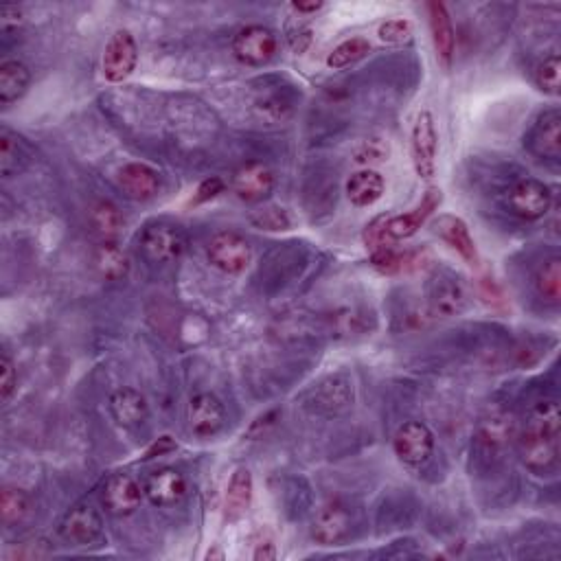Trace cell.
Masks as SVG:
<instances>
[{"instance_id": "obj_5", "label": "cell", "mask_w": 561, "mask_h": 561, "mask_svg": "<svg viewBox=\"0 0 561 561\" xmlns=\"http://www.w3.org/2000/svg\"><path fill=\"white\" fill-rule=\"evenodd\" d=\"M136 64H139V44L128 29H117L103 49V79L110 84H123L136 71Z\"/></svg>"}, {"instance_id": "obj_22", "label": "cell", "mask_w": 561, "mask_h": 561, "mask_svg": "<svg viewBox=\"0 0 561 561\" xmlns=\"http://www.w3.org/2000/svg\"><path fill=\"white\" fill-rule=\"evenodd\" d=\"M112 419L123 428H136L150 415V406L141 391L136 388H119L108 399Z\"/></svg>"}, {"instance_id": "obj_36", "label": "cell", "mask_w": 561, "mask_h": 561, "mask_svg": "<svg viewBox=\"0 0 561 561\" xmlns=\"http://www.w3.org/2000/svg\"><path fill=\"white\" fill-rule=\"evenodd\" d=\"M377 36L386 44H404L412 36V22L408 18H391L377 27Z\"/></svg>"}, {"instance_id": "obj_30", "label": "cell", "mask_w": 561, "mask_h": 561, "mask_svg": "<svg viewBox=\"0 0 561 561\" xmlns=\"http://www.w3.org/2000/svg\"><path fill=\"white\" fill-rule=\"evenodd\" d=\"M31 513V498L27 491L18 487H5L0 494V515H3L5 526H14L25 522Z\"/></svg>"}, {"instance_id": "obj_11", "label": "cell", "mask_w": 561, "mask_h": 561, "mask_svg": "<svg viewBox=\"0 0 561 561\" xmlns=\"http://www.w3.org/2000/svg\"><path fill=\"white\" fill-rule=\"evenodd\" d=\"M143 485L130 474H112L101 487V505L110 515L125 518L141 507Z\"/></svg>"}, {"instance_id": "obj_28", "label": "cell", "mask_w": 561, "mask_h": 561, "mask_svg": "<svg viewBox=\"0 0 561 561\" xmlns=\"http://www.w3.org/2000/svg\"><path fill=\"white\" fill-rule=\"evenodd\" d=\"M29 163V147L7 125L0 130V174L5 178L18 176Z\"/></svg>"}, {"instance_id": "obj_6", "label": "cell", "mask_w": 561, "mask_h": 561, "mask_svg": "<svg viewBox=\"0 0 561 561\" xmlns=\"http://www.w3.org/2000/svg\"><path fill=\"white\" fill-rule=\"evenodd\" d=\"M141 250L147 261L171 263L178 261L187 250V237L182 228L169 222L147 224L141 233Z\"/></svg>"}, {"instance_id": "obj_44", "label": "cell", "mask_w": 561, "mask_h": 561, "mask_svg": "<svg viewBox=\"0 0 561 561\" xmlns=\"http://www.w3.org/2000/svg\"><path fill=\"white\" fill-rule=\"evenodd\" d=\"M224 557H226V555H224V551H222V548H220V546H217V544H215L213 548H209V553H206V555H204V559H211V561H213V559L222 561Z\"/></svg>"}, {"instance_id": "obj_27", "label": "cell", "mask_w": 561, "mask_h": 561, "mask_svg": "<svg viewBox=\"0 0 561 561\" xmlns=\"http://www.w3.org/2000/svg\"><path fill=\"white\" fill-rule=\"evenodd\" d=\"M31 86V71L20 60H5L0 64V103H11L25 97Z\"/></svg>"}, {"instance_id": "obj_41", "label": "cell", "mask_w": 561, "mask_h": 561, "mask_svg": "<svg viewBox=\"0 0 561 561\" xmlns=\"http://www.w3.org/2000/svg\"><path fill=\"white\" fill-rule=\"evenodd\" d=\"M176 450H178V443L171 439L169 434H165V437H158V441H154L150 448H147L143 459L145 461H152V459H156V456H165V454L176 452Z\"/></svg>"}, {"instance_id": "obj_3", "label": "cell", "mask_w": 561, "mask_h": 561, "mask_svg": "<svg viewBox=\"0 0 561 561\" xmlns=\"http://www.w3.org/2000/svg\"><path fill=\"white\" fill-rule=\"evenodd\" d=\"M410 152L412 165L421 180H432L437 176V156H439V132L430 110H421L412 123L410 132Z\"/></svg>"}, {"instance_id": "obj_24", "label": "cell", "mask_w": 561, "mask_h": 561, "mask_svg": "<svg viewBox=\"0 0 561 561\" xmlns=\"http://www.w3.org/2000/svg\"><path fill=\"white\" fill-rule=\"evenodd\" d=\"M386 193V180L375 169H360L347 180V198L358 209L380 202Z\"/></svg>"}, {"instance_id": "obj_4", "label": "cell", "mask_w": 561, "mask_h": 561, "mask_svg": "<svg viewBox=\"0 0 561 561\" xmlns=\"http://www.w3.org/2000/svg\"><path fill=\"white\" fill-rule=\"evenodd\" d=\"M515 434H518V419L513 410L505 404H489L476 432L480 448L487 454H500L515 443Z\"/></svg>"}, {"instance_id": "obj_12", "label": "cell", "mask_w": 561, "mask_h": 561, "mask_svg": "<svg viewBox=\"0 0 561 561\" xmlns=\"http://www.w3.org/2000/svg\"><path fill=\"white\" fill-rule=\"evenodd\" d=\"M432 233L437 235L441 242L448 244L454 253L467 263V266H472V268L480 266L478 246L463 217L452 215V213H443L439 217H434Z\"/></svg>"}, {"instance_id": "obj_7", "label": "cell", "mask_w": 561, "mask_h": 561, "mask_svg": "<svg viewBox=\"0 0 561 561\" xmlns=\"http://www.w3.org/2000/svg\"><path fill=\"white\" fill-rule=\"evenodd\" d=\"M206 257H209V263L215 270L235 277V274L246 272V268L250 266L253 248H250V242L244 235L235 231H222L209 242Z\"/></svg>"}, {"instance_id": "obj_43", "label": "cell", "mask_w": 561, "mask_h": 561, "mask_svg": "<svg viewBox=\"0 0 561 561\" xmlns=\"http://www.w3.org/2000/svg\"><path fill=\"white\" fill-rule=\"evenodd\" d=\"M290 7H292V11H296V14L309 16V14H316V11L323 9L325 3H320V0L316 3V0H314V3H292Z\"/></svg>"}, {"instance_id": "obj_21", "label": "cell", "mask_w": 561, "mask_h": 561, "mask_svg": "<svg viewBox=\"0 0 561 561\" xmlns=\"http://www.w3.org/2000/svg\"><path fill=\"white\" fill-rule=\"evenodd\" d=\"M529 150L548 160H559L561 158V114L559 110H548L544 112L537 123L533 125V130L529 132V139H526Z\"/></svg>"}, {"instance_id": "obj_2", "label": "cell", "mask_w": 561, "mask_h": 561, "mask_svg": "<svg viewBox=\"0 0 561 561\" xmlns=\"http://www.w3.org/2000/svg\"><path fill=\"white\" fill-rule=\"evenodd\" d=\"M505 209L524 222H537L551 211L553 191L542 180L522 178L505 191Z\"/></svg>"}, {"instance_id": "obj_18", "label": "cell", "mask_w": 561, "mask_h": 561, "mask_svg": "<svg viewBox=\"0 0 561 561\" xmlns=\"http://www.w3.org/2000/svg\"><path fill=\"white\" fill-rule=\"evenodd\" d=\"M117 185L125 198L134 202L154 200L160 191V174L145 163H128L117 171Z\"/></svg>"}, {"instance_id": "obj_23", "label": "cell", "mask_w": 561, "mask_h": 561, "mask_svg": "<svg viewBox=\"0 0 561 561\" xmlns=\"http://www.w3.org/2000/svg\"><path fill=\"white\" fill-rule=\"evenodd\" d=\"M253 496H255L253 474H250V469L246 467H237L226 487V505H224L226 520L231 522L242 520L248 513L250 505H253Z\"/></svg>"}, {"instance_id": "obj_19", "label": "cell", "mask_w": 561, "mask_h": 561, "mask_svg": "<svg viewBox=\"0 0 561 561\" xmlns=\"http://www.w3.org/2000/svg\"><path fill=\"white\" fill-rule=\"evenodd\" d=\"M430 312L439 318L459 316L467 307V290L459 277H434L428 292Z\"/></svg>"}, {"instance_id": "obj_17", "label": "cell", "mask_w": 561, "mask_h": 561, "mask_svg": "<svg viewBox=\"0 0 561 561\" xmlns=\"http://www.w3.org/2000/svg\"><path fill=\"white\" fill-rule=\"evenodd\" d=\"M428 11V25L432 33V44L434 51H437L439 64L450 71L454 64V53H456V33H454V22L448 7L439 0H430L426 5Z\"/></svg>"}, {"instance_id": "obj_1", "label": "cell", "mask_w": 561, "mask_h": 561, "mask_svg": "<svg viewBox=\"0 0 561 561\" xmlns=\"http://www.w3.org/2000/svg\"><path fill=\"white\" fill-rule=\"evenodd\" d=\"M559 428L561 412L555 399L535 402L522 423H518L513 445L518 450L522 465L531 474L544 476L555 472L559 463Z\"/></svg>"}, {"instance_id": "obj_20", "label": "cell", "mask_w": 561, "mask_h": 561, "mask_svg": "<svg viewBox=\"0 0 561 561\" xmlns=\"http://www.w3.org/2000/svg\"><path fill=\"white\" fill-rule=\"evenodd\" d=\"M351 515L340 505L320 507L312 520V537L323 546H336L349 540Z\"/></svg>"}, {"instance_id": "obj_13", "label": "cell", "mask_w": 561, "mask_h": 561, "mask_svg": "<svg viewBox=\"0 0 561 561\" xmlns=\"http://www.w3.org/2000/svg\"><path fill=\"white\" fill-rule=\"evenodd\" d=\"M143 491H145V498L150 500L154 507L169 509L180 505V502L187 498L189 485L185 474L178 472V469L163 467V469H156V472L145 478Z\"/></svg>"}, {"instance_id": "obj_38", "label": "cell", "mask_w": 561, "mask_h": 561, "mask_svg": "<svg viewBox=\"0 0 561 561\" xmlns=\"http://www.w3.org/2000/svg\"><path fill=\"white\" fill-rule=\"evenodd\" d=\"M226 185L220 176H211V178H204L198 189H196V196H193V204H206L215 200L220 193H224Z\"/></svg>"}, {"instance_id": "obj_40", "label": "cell", "mask_w": 561, "mask_h": 561, "mask_svg": "<svg viewBox=\"0 0 561 561\" xmlns=\"http://www.w3.org/2000/svg\"><path fill=\"white\" fill-rule=\"evenodd\" d=\"M478 292H480V299H483L491 307L505 305V294H502L500 285L494 279H480Z\"/></svg>"}, {"instance_id": "obj_15", "label": "cell", "mask_w": 561, "mask_h": 561, "mask_svg": "<svg viewBox=\"0 0 561 561\" xmlns=\"http://www.w3.org/2000/svg\"><path fill=\"white\" fill-rule=\"evenodd\" d=\"M187 421L196 437L211 439L226 426V408L213 393H200L189 402Z\"/></svg>"}, {"instance_id": "obj_35", "label": "cell", "mask_w": 561, "mask_h": 561, "mask_svg": "<svg viewBox=\"0 0 561 561\" xmlns=\"http://www.w3.org/2000/svg\"><path fill=\"white\" fill-rule=\"evenodd\" d=\"M386 220H388L386 215H380V217H375L373 222L366 224V228H364L362 242H364L366 250H369V255L395 244L393 239H391V235H388V231H386Z\"/></svg>"}, {"instance_id": "obj_8", "label": "cell", "mask_w": 561, "mask_h": 561, "mask_svg": "<svg viewBox=\"0 0 561 561\" xmlns=\"http://www.w3.org/2000/svg\"><path fill=\"white\" fill-rule=\"evenodd\" d=\"M279 51V38L272 29L250 25L237 31L233 38V55L246 66H266Z\"/></svg>"}, {"instance_id": "obj_33", "label": "cell", "mask_w": 561, "mask_h": 561, "mask_svg": "<svg viewBox=\"0 0 561 561\" xmlns=\"http://www.w3.org/2000/svg\"><path fill=\"white\" fill-rule=\"evenodd\" d=\"M248 222L259 228V231H270V233H283L292 228L290 215L279 209V206H263V209L253 211L248 215Z\"/></svg>"}, {"instance_id": "obj_39", "label": "cell", "mask_w": 561, "mask_h": 561, "mask_svg": "<svg viewBox=\"0 0 561 561\" xmlns=\"http://www.w3.org/2000/svg\"><path fill=\"white\" fill-rule=\"evenodd\" d=\"M356 156L358 163H380V160L388 156V147L382 141L371 139L369 143L362 145V150H358Z\"/></svg>"}, {"instance_id": "obj_34", "label": "cell", "mask_w": 561, "mask_h": 561, "mask_svg": "<svg viewBox=\"0 0 561 561\" xmlns=\"http://www.w3.org/2000/svg\"><path fill=\"white\" fill-rule=\"evenodd\" d=\"M535 84L537 88L542 90L546 95H559V86H561V60L559 55L553 53L544 57V62L537 66L535 71Z\"/></svg>"}, {"instance_id": "obj_25", "label": "cell", "mask_w": 561, "mask_h": 561, "mask_svg": "<svg viewBox=\"0 0 561 561\" xmlns=\"http://www.w3.org/2000/svg\"><path fill=\"white\" fill-rule=\"evenodd\" d=\"M312 395L314 408L325 410L329 415H338L353 406V384L345 377H329L327 382L314 388Z\"/></svg>"}, {"instance_id": "obj_16", "label": "cell", "mask_w": 561, "mask_h": 561, "mask_svg": "<svg viewBox=\"0 0 561 561\" xmlns=\"http://www.w3.org/2000/svg\"><path fill=\"white\" fill-rule=\"evenodd\" d=\"M441 202H443V191L439 187H430L426 193H423V198L419 200L415 209L402 213V215L388 217L386 231H388V235H391L393 242L417 235L419 228L430 220L432 213L441 206Z\"/></svg>"}, {"instance_id": "obj_26", "label": "cell", "mask_w": 561, "mask_h": 561, "mask_svg": "<svg viewBox=\"0 0 561 561\" xmlns=\"http://www.w3.org/2000/svg\"><path fill=\"white\" fill-rule=\"evenodd\" d=\"M88 222L101 242H117L119 235L123 233L125 217L121 215L117 204H112L108 200H99L90 206Z\"/></svg>"}, {"instance_id": "obj_10", "label": "cell", "mask_w": 561, "mask_h": 561, "mask_svg": "<svg viewBox=\"0 0 561 561\" xmlns=\"http://www.w3.org/2000/svg\"><path fill=\"white\" fill-rule=\"evenodd\" d=\"M393 450L402 463L419 467L430 461L434 452V434L426 423L404 421L393 437Z\"/></svg>"}, {"instance_id": "obj_29", "label": "cell", "mask_w": 561, "mask_h": 561, "mask_svg": "<svg viewBox=\"0 0 561 561\" xmlns=\"http://www.w3.org/2000/svg\"><path fill=\"white\" fill-rule=\"evenodd\" d=\"M95 268L106 281H121L128 277L130 259L117 242H101L95 250Z\"/></svg>"}, {"instance_id": "obj_42", "label": "cell", "mask_w": 561, "mask_h": 561, "mask_svg": "<svg viewBox=\"0 0 561 561\" xmlns=\"http://www.w3.org/2000/svg\"><path fill=\"white\" fill-rule=\"evenodd\" d=\"M279 557V551H277V546H274L272 540H266V542H259L255 546V553H253V559L255 561H274Z\"/></svg>"}, {"instance_id": "obj_37", "label": "cell", "mask_w": 561, "mask_h": 561, "mask_svg": "<svg viewBox=\"0 0 561 561\" xmlns=\"http://www.w3.org/2000/svg\"><path fill=\"white\" fill-rule=\"evenodd\" d=\"M16 384H18L16 366L7 353H3V356H0V397H3V402H9V397L16 391Z\"/></svg>"}, {"instance_id": "obj_32", "label": "cell", "mask_w": 561, "mask_h": 561, "mask_svg": "<svg viewBox=\"0 0 561 561\" xmlns=\"http://www.w3.org/2000/svg\"><path fill=\"white\" fill-rule=\"evenodd\" d=\"M535 290L546 303L557 305L561 299V261L557 257L542 263L535 274Z\"/></svg>"}, {"instance_id": "obj_9", "label": "cell", "mask_w": 561, "mask_h": 561, "mask_svg": "<svg viewBox=\"0 0 561 561\" xmlns=\"http://www.w3.org/2000/svg\"><path fill=\"white\" fill-rule=\"evenodd\" d=\"M57 531L68 546H93L103 537V518L93 505L82 502L66 511Z\"/></svg>"}, {"instance_id": "obj_31", "label": "cell", "mask_w": 561, "mask_h": 561, "mask_svg": "<svg viewBox=\"0 0 561 561\" xmlns=\"http://www.w3.org/2000/svg\"><path fill=\"white\" fill-rule=\"evenodd\" d=\"M369 53H371L369 40L360 36L349 38L345 42H340L338 47H334V51L327 55V66L331 71H342V68H349L351 64L364 60Z\"/></svg>"}, {"instance_id": "obj_14", "label": "cell", "mask_w": 561, "mask_h": 561, "mask_svg": "<svg viewBox=\"0 0 561 561\" xmlns=\"http://www.w3.org/2000/svg\"><path fill=\"white\" fill-rule=\"evenodd\" d=\"M274 187H277L274 171L263 163H246L244 167H239L231 182L235 196L246 204H259L268 200Z\"/></svg>"}]
</instances>
